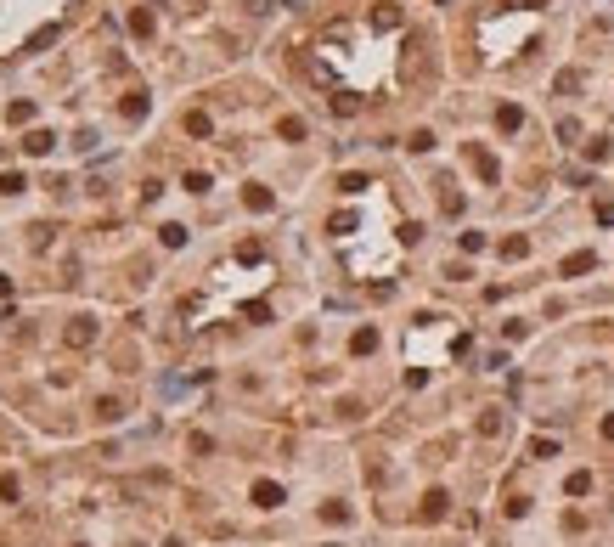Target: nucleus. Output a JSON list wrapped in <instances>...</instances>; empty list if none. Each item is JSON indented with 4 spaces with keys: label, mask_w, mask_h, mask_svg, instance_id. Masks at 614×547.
I'll use <instances>...</instances> for the list:
<instances>
[{
    "label": "nucleus",
    "mask_w": 614,
    "mask_h": 547,
    "mask_svg": "<svg viewBox=\"0 0 614 547\" xmlns=\"http://www.w3.org/2000/svg\"><path fill=\"white\" fill-rule=\"evenodd\" d=\"M254 502H259V508H277V502H282V485L259 480V485H254Z\"/></svg>",
    "instance_id": "1"
},
{
    "label": "nucleus",
    "mask_w": 614,
    "mask_h": 547,
    "mask_svg": "<svg viewBox=\"0 0 614 547\" xmlns=\"http://www.w3.org/2000/svg\"><path fill=\"white\" fill-rule=\"evenodd\" d=\"M592 266H597L592 254H569V260H563V277H581V271H592Z\"/></svg>",
    "instance_id": "2"
},
{
    "label": "nucleus",
    "mask_w": 614,
    "mask_h": 547,
    "mask_svg": "<svg viewBox=\"0 0 614 547\" xmlns=\"http://www.w3.org/2000/svg\"><path fill=\"white\" fill-rule=\"evenodd\" d=\"M446 514V491H428V502H423V519H440Z\"/></svg>",
    "instance_id": "3"
},
{
    "label": "nucleus",
    "mask_w": 614,
    "mask_h": 547,
    "mask_svg": "<svg viewBox=\"0 0 614 547\" xmlns=\"http://www.w3.org/2000/svg\"><path fill=\"white\" fill-rule=\"evenodd\" d=\"M496 124H502V130H518L524 113H518V107H502V113H496Z\"/></svg>",
    "instance_id": "4"
},
{
    "label": "nucleus",
    "mask_w": 614,
    "mask_h": 547,
    "mask_svg": "<svg viewBox=\"0 0 614 547\" xmlns=\"http://www.w3.org/2000/svg\"><path fill=\"white\" fill-rule=\"evenodd\" d=\"M372 23H378V28H394V23H401V12H394V6H378Z\"/></svg>",
    "instance_id": "5"
},
{
    "label": "nucleus",
    "mask_w": 614,
    "mask_h": 547,
    "mask_svg": "<svg viewBox=\"0 0 614 547\" xmlns=\"http://www.w3.org/2000/svg\"><path fill=\"white\" fill-rule=\"evenodd\" d=\"M186 130H192V136H209V113H186Z\"/></svg>",
    "instance_id": "6"
},
{
    "label": "nucleus",
    "mask_w": 614,
    "mask_h": 547,
    "mask_svg": "<svg viewBox=\"0 0 614 547\" xmlns=\"http://www.w3.org/2000/svg\"><path fill=\"white\" fill-rule=\"evenodd\" d=\"M23 147H28V153H51V136H46V130H34V136H28Z\"/></svg>",
    "instance_id": "7"
},
{
    "label": "nucleus",
    "mask_w": 614,
    "mask_h": 547,
    "mask_svg": "<svg viewBox=\"0 0 614 547\" xmlns=\"http://www.w3.org/2000/svg\"><path fill=\"white\" fill-rule=\"evenodd\" d=\"M248 209H271V192L265 186H248Z\"/></svg>",
    "instance_id": "8"
},
{
    "label": "nucleus",
    "mask_w": 614,
    "mask_h": 547,
    "mask_svg": "<svg viewBox=\"0 0 614 547\" xmlns=\"http://www.w3.org/2000/svg\"><path fill=\"white\" fill-rule=\"evenodd\" d=\"M592 491V474H569V496H586Z\"/></svg>",
    "instance_id": "9"
},
{
    "label": "nucleus",
    "mask_w": 614,
    "mask_h": 547,
    "mask_svg": "<svg viewBox=\"0 0 614 547\" xmlns=\"http://www.w3.org/2000/svg\"><path fill=\"white\" fill-rule=\"evenodd\" d=\"M603 435H608V440H614V417H603Z\"/></svg>",
    "instance_id": "10"
}]
</instances>
